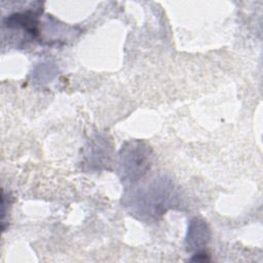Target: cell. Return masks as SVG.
Instances as JSON below:
<instances>
[{"instance_id":"obj_4","label":"cell","mask_w":263,"mask_h":263,"mask_svg":"<svg viewBox=\"0 0 263 263\" xmlns=\"http://www.w3.org/2000/svg\"><path fill=\"white\" fill-rule=\"evenodd\" d=\"M191 260L192 261H209L210 258H209L208 254L199 251V252H197V254L194 255V257Z\"/></svg>"},{"instance_id":"obj_2","label":"cell","mask_w":263,"mask_h":263,"mask_svg":"<svg viewBox=\"0 0 263 263\" xmlns=\"http://www.w3.org/2000/svg\"><path fill=\"white\" fill-rule=\"evenodd\" d=\"M152 149L144 141L126 142L118 155V174L122 181H139L151 167Z\"/></svg>"},{"instance_id":"obj_3","label":"cell","mask_w":263,"mask_h":263,"mask_svg":"<svg viewBox=\"0 0 263 263\" xmlns=\"http://www.w3.org/2000/svg\"><path fill=\"white\" fill-rule=\"evenodd\" d=\"M211 239V230L202 219L194 218L190 221L185 246L188 252H199Z\"/></svg>"},{"instance_id":"obj_1","label":"cell","mask_w":263,"mask_h":263,"mask_svg":"<svg viewBox=\"0 0 263 263\" xmlns=\"http://www.w3.org/2000/svg\"><path fill=\"white\" fill-rule=\"evenodd\" d=\"M176 193L173 183L164 178L136 188L124 196V204L139 218L157 219L175 202Z\"/></svg>"}]
</instances>
